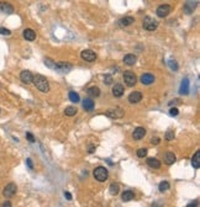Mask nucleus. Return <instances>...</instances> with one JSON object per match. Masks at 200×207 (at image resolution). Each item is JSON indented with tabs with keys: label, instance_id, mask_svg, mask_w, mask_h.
<instances>
[{
	"label": "nucleus",
	"instance_id": "obj_1",
	"mask_svg": "<svg viewBox=\"0 0 200 207\" xmlns=\"http://www.w3.org/2000/svg\"><path fill=\"white\" fill-rule=\"evenodd\" d=\"M32 83L34 85L42 92H47L50 90V84H48V80L43 76V75H40V74H36L34 78H32Z\"/></svg>",
	"mask_w": 200,
	"mask_h": 207
},
{
	"label": "nucleus",
	"instance_id": "obj_2",
	"mask_svg": "<svg viewBox=\"0 0 200 207\" xmlns=\"http://www.w3.org/2000/svg\"><path fill=\"white\" fill-rule=\"evenodd\" d=\"M93 175H94V178H95L98 181H105V180L108 179V176H109V171H108V169L104 168V166H98V168L94 169Z\"/></svg>",
	"mask_w": 200,
	"mask_h": 207
},
{
	"label": "nucleus",
	"instance_id": "obj_3",
	"mask_svg": "<svg viewBox=\"0 0 200 207\" xmlns=\"http://www.w3.org/2000/svg\"><path fill=\"white\" fill-rule=\"evenodd\" d=\"M53 69L56 72H58L59 74H67L68 72L72 70V64L67 63V62H58V63H54V68Z\"/></svg>",
	"mask_w": 200,
	"mask_h": 207
},
{
	"label": "nucleus",
	"instance_id": "obj_4",
	"mask_svg": "<svg viewBox=\"0 0 200 207\" xmlns=\"http://www.w3.org/2000/svg\"><path fill=\"white\" fill-rule=\"evenodd\" d=\"M142 26H143V29L147 30V31H154V30H157V27H158V22H157L154 19L147 16V18H145V20H143Z\"/></svg>",
	"mask_w": 200,
	"mask_h": 207
},
{
	"label": "nucleus",
	"instance_id": "obj_5",
	"mask_svg": "<svg viewBox=\"0 0 200 207\" xmlns=\"http://www.w3.org/2000/svg\"><path fill=\"white\" fill-rule=\"evenodd\" d=\"M124 80H125V83L127 84V86H134V85H136L137 78H136L135 73L127 70V72L124 73Z\"/></svg>",
	"mask_w": 200,
	"mask_h": 207
},
{
	"label": "nucleus",
	"instance_id": "obj_6",
	"mask_svg": "<svg viewBox=\"0 0 200 207\" xmlns=\"http://www.w3.org/2000/svg\"><path fill=\"white\" fill-rule=\"evenodd\" d=\"M16 191H18V187H16V185H15L14 182H10V184H8V185L4 187L3 195H4L5 197L10 198V197H13V196L16 193Z\"/></svg>",
	"mask_w": 200,
	"mask_h": 207
},
{
	"label": "nucleus",
	"instance_id": "obj_7",
	"mask_svg": "<svg viewBox=\"0 0 200 207\" xmlns=\"http://www.w3.org/2000/svg\"><path fill=\"white\" fill-rule=\"evenodd\" d=\"M169 13H170V5H168V4L159 5L157 8V11H156V14H157L158 18H166V16L169 15Z\"/></svg>",
	"mask_w": 200,
	"mask_h": 207
},
{
	"label": "nucleus",
	"instance_id": "obj_8",
	"mask_svg": "<svg viewBox=\"0 0 200 207\" xmlns=\"http://www.w3.org/2000/svg\"><path fill=\"white\" fill-rule=\"evenodd\" d=\"M80 57L82 59H84L85 62H94L96 59V54L94 51L91 49H84L82 53H80Z\"/></svg>",
	"mask_w": 200,
	"mask_h": 207
},
{
	"label": "nucleus",
	"instance_id": "obj_9",
	"mask_svg": "<svg viewBox=\"0 0 200 207\" xmlns=\"http://www.w3.org/2000/svg\"><path fill=\"white\" fill-rule=\"evenodd\" d=\"M106 116L110 119H121L124 116V110L116 107V109H111L106 111Z\"/></svg>",
	"mask_w": 200,
	"mask_h": 207
},
{
	"label": "nucleus",
	"instance_id": "obj_10",
	"mask_svg": "<svg viewBox=\"0 0 200 207\" xmlns=\"http://www.w3.org/2000/svg\"><path fill=\"white\" fill-rule=\"evenodd\" d=\"M32 78H34V75H32V73H31L30 70H22L21 74H20V79H21V81L25 83V84L32 83Z\"/></svg>",
	"mask_w": 200,
	"mask_h": 207
},
{
	"label": "nucleus",
	"instance_id": "obj_11",
	"mask_svg": "<svg viewBox=\"0 0 200 207\" xmlns=\"http://www.w3.org/2000/svg\"><path fill=\"white\" fill-rule=\"evenodd\" d=\"M142 100V92L141 91H134L129 95V101L131 104H137Z\"/></svg>",
	"mask_w": 200,
	"mask_h": 207
},
{
	"label": "nucleus",
	"instance_id": "obj_12",
	"mask_svg": "<svg viewBox=\"0 0 200 207\" xmlns=\"http://www.w3.org/2000/svg\"><path fill=\"white\" fill-rule=\"evenodd\" d=\"M145 136H146V130H145L143 127H137V128H135V131H134V133H132V137H134V139H136V141L142 139Z\"/></svg>",
	"mask_w": 200,
	"mask_h": 207
},
{
	"label": "nucleus",
	"instance_id": "obj_13",
	"mask_svg": "<svg viewBox=\"0 0 200 207\" xmlns=\"http://www.w3.org/2000/svg\"><path fill=\"white\" fill-rule=\"evenodd\" d=\"M0 13H4L6 15H10V14L14 13V8L9 3H0Z\"/></svg>",
	"mask_w": 200,
	"mask_h": 207
},
{
	"label": "nucleus",
	"instance_id": "obj_14",
	"mask_svg": "<svg viewBox=\"0 0 200 207\" xmlns=\"http://www.w3.org/2000/svg\"><path fill=\"white\" fill-rule=\"evenodd\" d=\"M153 81H154V76H153L152 74H150V73L142 74V76H141V83H142L143 85H151Z\"/></svg>",
	"mask_w": 200,
	"mask_h": 207
},
{
	"label": "nucleus",
	"instance_id": "obj_15",
	"mask_svg": "<svg viewBox=\"0 0 200 207\" xmlns=\"http://www.w3.org/2000/svg\"><path fill=\"white\" fill-rule=\"evenodd\" d=\"M164 163L167 164V165H172V164H174L175 163V160H177V157H175V154L174 153H172V152H167L166 154H164Z\"/></svg>",
	"mask_w": 200,
	"mask_h": 207
},
{
	"label": "nucleus",
	"instance_id": "obj_16",
	"mask_svg": "<svg viewBox=\"0 0 200 207\" xmlns=\"http://www.w3.org/2000/svg\"><path fill=\"white\" fill-rule=\"evenodd\" d=\"M22 35H24V38L26 41H35V38H36V32L31 29H26Z\"/></svg>",
	"mask_w": 200,
	"mask_h": 207
},
{
	"label": "nucleus",
	"instance_id": "obj_17",
	"mask_svg": "<svg viewBox=\"0 0 200 207\" xmlns=\"http://www.w3.org/2000/svg\"><path fill=\"white\" fill-rule=\"evenodd\" d=\"M136 62H137V57L135 54H132V53H129V54H126L124 57V63L127 64V65H134Z\"/></svg>",
	"mask_w": 200,
	"mask_h": 207
},
{
	"label": "nucleus",
	"instance_id": "obj_18",
	"mask_svg": "<svg viewBox=\"0 0 200 207\" xmlns=\"http://www.w3.org/2000/svg\"><path fill=\"white\" fill-rule=\"evenodd\" d=\"M113 94L115 97H121L124 94V86L122 84H115L113 86Z\"/></svg>",
	"mask_w": 200,
	"mask_h": 207
},
{
	"label": "nucleus",
	"instance_id": "obj_19",
	"mask_svg": "<svg viewBox=\"0 0 200 207\" xmlns=\"http://www.w3.org/2000/svg\"><path fill=\"white\" fill-rule=\"evenodd\" d=\"M194 10H195V2L194 0H188V3L184 5V11L190 15Z\"/></svg>",
	"mask_w": 200,
	"mask_h": 207
},
{
	"label": "nucleus",
	"instance_id": "obj_20",
	"mask_svg": "<svg viewBox=\"0 0 200 207\" xmlns=\"http://www.w3.org/2000/svg\"><path fill=\"white\" fill-rule=\"evenodd\" d=\"M83 109L85 111H93V109H94V101L91 99H85L83 101Z\"/></svg>",
	"mask_w": 200,
	"mask_h": 207
},
{
	"label": "nucleus",
	"instance_id": "obj_21",
	"mask_svg": "<svg viewBox=\"0 0 200 207\" xmlns=\"http://www.w3.org/2000/svg\"><path fill=\"white\" fill-rule=\"evenodd\" d=\"M135 22V19L131 18V16H126V18H122L120 21H119V25L120 26H130Z\"/></svg>",
	"mask_w": 200,
	"mask_h": 207
},
{
	"label": "nucleus",
	"instance_id": "obj_22",
	"mask_svg": "<svg viewBox=\"0 0 200 207\" xmlns=\"http://www.w3.org/2000/svg\"><path fill=\"white\" fill-rule=\"evenodd\" d=\"M147 164L153 169H159L161 168V162L158 159H156V158H148L147 159Z\"/></svg>",
	"mask_w": 200,
	"mask_h": 207
},
{
	"label": "nucleus",
	"instance_id": "obj_23",
	"mask_svg": "<svg viewBox=\"0 0 200 207\" xmlns=\"http://www.w3.org/2000/svg\"><path fill=\"white\" fill-rule=\"evenodd\" d=\"M121 198H122V201H125V202L131 201V200H134V198H135V193H134L132 191H130V190L124 191V192H122V195H121Z\"/></svg>",
	"mask_w": 200,
	"mask_h": 207
},
{
	"label": "nucleus",
	"instance_id": "obj_24",
	"mask_svg": "<svg viewBox=\"0 0 200 207\" xmlns=\"http://www.w3.org/2000/svg\"><path fill=\"white\" fill-rule=\"evenodd\" d=\"M191 165L195 168V169H199L200 168V152H196L191 159Z\"/></svg>",
	"mask_w": 200,
	"mask_h": 207
},
{
	"label": "nucleus",
	"instance_id": "obj_25",
	"mask_svg": "<svg viewBox=\"0 0 200 207\" xmlns=\"http://www.w3.org/2000/svg\"><path fill=\"white\" fill-rule=\"evenodd\" d=\"M189 92V80L185 78L183 81H182V86H180V94L183 95H186Z\"/></svg>",
	"mask_w": 200,
	"mask_h": 207
},
{
	"label": "nucleus",
	"instance_id": "obj_26",
	"mask_svg": "<svg viewBox=\"0 0 200 207\" xmlns=\"http://www.w3.org/2000/svg\"><path fill=\"white\" fill-rule=\"evenodd\" d=\"M88 94L93 97H98V96H100V89L98 86H91L88 89Z\"/></svg>",
	"mask_w": 200,
	"mask_h": 207
},
{
	"label": "nucleus",
	"instance_id": "obj_27",
	"mask_svg": "<svg viewBox=\"0 0 200 207\" xmlns=\"http://www.w3.org/2000/svg\"><path fill=\"white\" fill-rule=\"evenodd\" d=\"M64 114H66L67 116H74V115L77 114V109H75L74 106H68V107L64 110Z\"/></svg>",
	"mask_w": 200,
	"mask_h": 207
},
{
	"label": "nucleus",
	"instance_id": "obj_28",
	"mask_svg": "<svg viewBox=\"0 0 200 207\" xmlns=\"http://www.w3.org/2000/svg\"><path fill=\"white\" fill-rule=\"evenodd\" d=\"M119 191H120V186H119L118 184L113 182V184L110 185V193H111V195H118Z\"/></svg>",
	"mask_w": 200,
	"mask_h": 207
},
{
	"label": "nucleus",
	"instance_id": "obj_29",
	"mask_svg": "<svg viewBox=\"0 0 200 207\" xmlns=\"http://www.w3.org/2000/svg\"><path fill=\"white\" fill-rule=\"evenodd\" d=\"M69 100H70L72 102L77 104V102L79 101V95H78L75 91H70V92H69Z\"/></svg>",
	"mask_w": 200,
	"mask_h": 207
},
{
	"label": "nucleus",
	"instance_id": "obj_30",
	"mask_svg": "<svg viewBox=\"0 0 200 207\" xmlns=\"http://www.w3.org/2000/svg\"><path fill=\"white\" fill-rule=\"evenodd\" d=\"M158 189H159V191H161V192L167 191V190L169 189V182H168V181H162V182H159Z\"/></svg>",
	"mask_w": 200,
	"mask_h": 207
},
{
	"label": "nucleus",
	"instance_id": "obj_31",
	"mask_svg": "<svg viewBox=\"0 0 200 207\" xmlns=\"http://www.w3.org/2000/svg\"><path fill=\"white\" fill-rule=\"evenodd\" d=\"M147 155V149L146 148H141L137 150V157L138 158H145Z\"/></svg>",
	"mask_w": 200,
	"mask_h": 207
},
{
	"label": "nucleus",
	"instance_id": "obj_32",
	"mask_svg": "<svg viewBox=\"0 0 200 207\" xmlns=\"http://www.w3.org/2000/svg\"><path fill=\"white\" fill-rule=\"evenodd\" d=\"M0 35H3V36H10V35H11V31L8 30V29H4V27H0Z\"/></svg>",
	"mask_w": 200,
	"mask_h": 207
},
{
	"label": "nucleus",
	"instance_id": "obj_33",
	"mask_svg": "<svg viewBox=\"0 0 200 207\" xmlns=\"http://www.w3.org/2000/svg\"><path fill=\"white\" fill-rule=\"evenodd\" d=\"M45 63H46V65H47L48 68H51V69H53V68H54V62H53V61H51L50 58H46V59H45Z\"/></svg>",
	"mask_w": 200,
	"mask_h": 207
},
{
	"label": "nucleus",
	"instance_id": "obj_34",
	"mask_svg": "<svg viewBox=\"0 0 200 207\" xmlns=\"http://www.w3.org/2000/svg\"><path fill=\"white\" fill-rule=\"evenodd\" d=\"M174 138V132L173 131H168L167 133H166V139L167 141H172Z\"/></svg>",
	"mask_w": 200,
	"mask_h": 207
},
{
	"label": "nucleus",
	"instance_id": "obj_35",
	"mask_svg": "<svg viewBox=\"0 0 200 207\" xmlns=\"http://www.w3.org/2000/svg\"><path fill=\"white\" fill-rule=\"evenodd\" d=\"M169 67L173 69V70H178V64H177V62L175 61H169Z\"/></svg>",
	"mask_w": 200,
	"mask_h": 207
},
{
	"label": "nucleus",
	"instance_id": "obj_36",
	"mask_svg": "<svg viewBox=\"0 0 200 207\" xmlns=\"http://www.w3.org/2000/svg\"><path fill=\"white\" fill-rule=\"evenodd\" d=\"M26 138H27V141H29V142H31V143H35V137L32 136V133L27 132V133H26Z\"/></svg>",
	"mask_w": 200,
	"mask_h": 207
},
{
	"label": "nucleus",
	"instance_id": "obj_37",
	"mask_svg": "<svg viewBox=\"0 0 200 207\" xmlns=\"http://www.w3.org/2000/svg\"><path fill=\"white\" fill-rule=\"evenodd\" d=\"M105 84H108V85H110V84H113V78H111V75H106L105 76Z\"/></svg>",
	"mask_w": 200,
	"mask_h": 207
},
{
	"label": "nucleus",
	"instance_id": "obj_38",
	"mask_svg": "<svg viewBox=\"0 0 200 207\" xmlns=\"http://www.w3.org/2000/svg\"><path fill=\"white\" fill-rule=\"evenodd\" d=\"M169 114H170V116H178V114H179V111H178V109H170V111H169Z\"/></svg>",
	"mask_w": 200,
	"mask_h": 207
},
{
	"label": "nucleus",
	"instance_id": "obj_39",
	"mask_svg": "<svg viewBox=\"0 0 200 207\" xmlns=\"http://www.w3.org/2000/svg\"><path fill=\"white\" fill-rule=\"evenodd\" d=\"M151 143H152V144H158V143H159V138H158V137H153V138L151 139Z\"/></svg>",
	"mask_w": 200,
	"mask_h": 207
},
{
	"label": "nucleus",
	"instance_id": "obj_40",
	"mask_svg": "<svg viewBox=\"0 0 200 207\" xmlns=\"http://www.w3.org/2000/svg\"><path fill=\"white\" fill-rule=\"evenodd\" d=\"M26 163H27V165H29V168H30V169H34V164H32V160H31L30 158L26 160Z\"/></svg>",
	"mask_w": 200,
	"mask_h": 207
},
{
	"label": "nucleus",
	"instance_id": "obj_41",
	"mask_svg": "<svg viewBox=\"0 0 200 207\" xmlns=\"http://www.w3.org/2000/svg\"><path fill=\"white\" fill-rule=\"evenodd\" d=\"M64 196H66V198H67V200H72V195H70L68 191H66V192H64Z\"/></svg>",
	"mask_w": 200,
	"mask_h": 207
},
{
	"label": "nucleus",
	"instance_id": "obj_42",
	"mask_svg": "<svg viewBox=\"0 0 200 207\" xmlns=\"http://www.w3.org/2000/svg\"><path fill=\"white\" fill-rule=\"evenodd\" d=\"M3 206H4V207H10V206H11V203H10L9 201H6L5 203H3Z\"/></svg>",
	"mask_w": 200,
	"mask_h": 207
}]
</instances>
